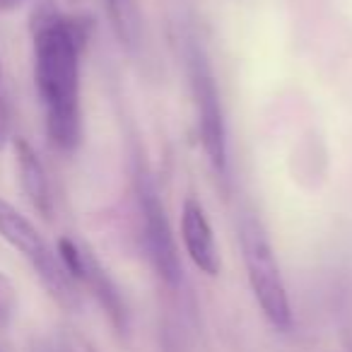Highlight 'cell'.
<instances>
[{"label": "cell", "instance_id": "8", "mask_svg": "<svg viewBox=\"0 0 352 352\" xmlns=\"http://www.w3.org/2000/svg\"><path fill=\"white\" fill-rule=\"evenodd\" d=\"M15 160L17 174H20V186L25 191L27 201L32 203L36 212L44 220L54 217V193H51V182L46 174V166L36 150L25 138H15Z\"/></svg>", "mask_w": 352, "mask_h": 352}, {"label": "cell", "instance_id": "3", "mask_svg": "<svg viewBox=\"0 0 352 352\" xmlns=\"http://www.w3.org/2000/svg\"><path fill=\"white\" fill-rule=\"evenodd\" d=\"M184 65H186L193 107H196L198 140L215 174L227 176L230 150H227V123L220 89H217L215 70L210 65L206 46L196 36H188L184 44Z\"/></svg>", "mask_w": 352, "mask_h": 352}, {"label": "cell", "instance_id": "2", "mask_svg": "<svg viewBox=\"0 0 352 352\" xmlns=\"http://www.w3.org/2000/svg\"><path fill=\"white\" fill-rule=\"evenodd\" d=\"M239 249L241 258H244L246 280H249V287L254 292L256 304L263 311L265 321L275 331H289L292 328V307H289L287 287H285L283 273H280V265L275 261L268 232L256 215L241 217Z\"/></svg>", "mask_w": 352, "mask_h": 352}, {"label": "cell", "instance_id": "15", "mask_svg": "<svg viewBox=\"0 0 352 352\" xmlns=\"http://www.w3.org/2000/svg\"><path fill=\"white\" fill-rule=\"evenodd\" d=\"M68 3H80V0H68Z\"/></svg>", "mask_w": 352, "mask_h": 352}, {"label": "cell", "instance_id": "16", "mask_svg": "<svg viewBox=\"0 0 352 352\" xmlns=\"http://www.w3.org/2000/svg\"><path fill=\"white\" fill-rule=\"evenodd\" d=\"M15 3H25V0H15Z\"/></svg>", "mask_w": 352, "mask_h": 352}, {"label": "cell", "instance_id": "9", "mask_svg": "<svg viewBox=\"0 0 352 352\" xmlns=\"http://www.w3.org/2000/svg\"><path fill=\"white\" fill-rule=\"evenodd\" d=\"M109 22L116 34L118 44L126 51H135L140 46V10H138L135 0H104Z\"/></svg>", "mask_w": 352, "mask_h": 352}, {"label": "cell", "instance_id": "4", "mask_svg": "<svg viewBox=\"0 0 352 352\" xmlns=\"http://www.w3.org/2000/svg\"><path fill=\"white\" fill-rule=\"evenodd\" d=\"M0 236L15 251H20L22 258L34 268L36 278L58 307H63L65 311H78L82 304L78 283L68 275L58 254L51 249L41 232L8 201H0Z\"/></svg>", "mask_w": 352, "mask_h": 352}, {"label": "cell", "instance_id": "13", "mask_svg": "<svg viewBox=\"0 0 352 352\" xmlns=\"http://www.w3.org/2000/svg\"><path fill=\"white\" fill-rule=\"evenodd\" d=\"M12 6H17L15 0H0V12H3V10H10Z\"/></svg>", "mask_w": 352, "mask_h": 352}, {"label": "cell", "instance_id": "6", "mask_svg": "<svg viewBox=\"0 0 352 352\" xmlns=\"http://www.w3.org/2000/svg\"><path fill=\"white\" fill-rule=\"evenodd\" d=\"M56 254H58L60 263L68 270L70 278L78 283V287L82 285L97 299V304L104 309L113 331L121 333V336L128 333V326H131L128 304L123 299L118 285L107 273V268L97 261V256L87 246H80L75 239H70V236H60L58 244H56Z\"/></svg>", "mask_w": 352, "mask_h": 352}, {"label": "cell", "instance_id": "14", "mask_svg": "<svg viewBox=\"0 0 352 352\" xmlns=\"http://www.w3.org/2000/svg\"><path fill=\"white\" fill-rule=\"evenodd\" d=\"M0 78H3V65H0Z\"/></svg>", "mask_w": 352, "mask_h": 352}, {"label": "cell", "instance_id": "5", "mask_svg": "<svg viewBox=\"0 0 352 352\" xmlns=\"http://www.w3.org/2000/svg\"><path fill=\"white\" fill-rule=\"evenodd\" d=\"M133 188H135V206L140 215V232L145 239L147 258L155 268L157 278L166 287H179L184 278L179 246H176L174 232H171L166 208L157 191V184L147 169L145 160H135V174H133Z\"/></svg>", "mask_w": 352, "mask_h": 352}, {"label": "cell", "instance_id": "10", "mask_svg": "<svg viewBox=\"0 0 352 352\" xmlns=\"http://www.w3.org/2000/svg\"><path fill=\"white\" fill-rule=\"evenodd\" d=\"M32 352H97L92 342L85 340L73 328H58V331L41 336L32 342Z\"/></svg>", "mask_w": 352, "mask_h": 352}, {"label": "cell", "instance_id": "1", "mask_svg": "<svg viewBox=\"0 0 352 352\" xmlns=\"http://www.w3.org/2000/svg\"><path fill=\"white\" fill-rule=\"evenodd\" d=\"M92 34V22L65 15L54 0H41L32 12L34 85L44 107L49 142L60 152L78 150L82 140L80 58Z\"/></svg>", "mask_w": 352, "mask_h": 352}, {"label": "cell", "instance_id": "7", "mask_svg": "<svg viewBox=\"0 0 352 352\" xmlns=\"http://www.w3.org/2000/svg\"><path fill=\"white\" fill-rule=\"evenodd\" d=\"M182 239L188 258L208 278H217L222 270V258L217 251L215 232L208 220V212L196 196H188L182 208Z\"/></svg>", "mask_w": 352, "mask_h": 352}, {"label": "cell", "instance_id": "12", "mask_svg": "<svg viewBox=\"0 0 352 352\" xmlns=\"http://www.w3.org/2000/svg\"><path fill=\"white\" fill-rule=\"evenodd\" d=\"M10 140V107L3 97H0V150Z\"/></svg>", "mask_w": 352, "mask_h": 352}, {"label": "cell", "instance_id": "11", "mask_svg": "<svg viewBox=\"0 0 352 352\" xmlns=\"http://www.w3.org/2000/svg\"><path fill=\"white\" fill-rule=\"evenodd\" d=\"M17 309V289L8 275L0 273V328H6L12 321Z\"/></svg>", "mask_w": 352, "mask_h": 352}]
</instances>
